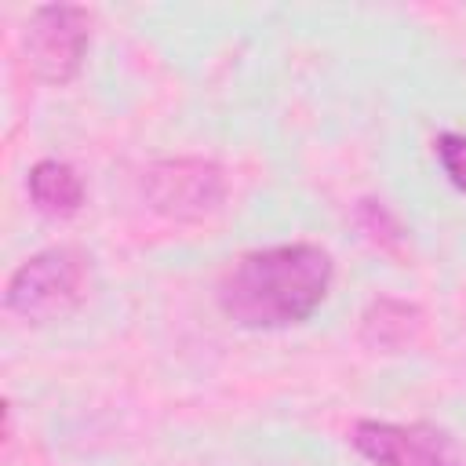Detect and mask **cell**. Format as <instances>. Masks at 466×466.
<instances>
[{
	"label": "cell",
	"instance_id": "6da1fadb",
	"mask_svg": "<svg viewBox=\"0 0 466 466\" xmlns=\"http://www.w3.org/2000/svg\"><path fill=\"white\" fill-rule=\"evenodd\" d=\"M335 258L309 240L269 244L244 251L215 284L226 320L248 331H280L306 324L328 299Z\"/></svg>",
	"mask_w": 466,
	"mask_h": 466
},
{
	"label": "cell",
	"instance_id": "7a4b0ae2",
	"mask_svg": "<svg viewBox=\"0 0 466 466\" xmlns=\"http://www.w3.org/2000/svg\"><path fill=\"white\" fill-rule=\"evenodd\" d=\"M91 288V258L73 244H55L29 255L4 288L7 313L29 324H51L84 306Z\"/></svg>",
	"mask_w": 466,
	"mask_h": 466
},
{
	"label": "cell",
	"instance_id": "3957f363",
	"mask_svg": "<svg viewBox=\"0 0 466 466\" xmlns=\"http://www.w3.org/2000/svg\"><path fill=\"white\" fill-rule=\"evenodd\" d=\"M226 193V171L204 157H164L142 171V197L149 211L171 222H208L222 211Z\"/></svg>",
	"mask_w": 466,
	"mask_h": 466
},
{
	"label": "cell",
	"instance_id": "277c9868",
	"mask_svg": "<svg viewBox=\"0 0 466 466\" xmlns=\"http://www.w3.org/2000/svg\"><path fill=\"white\" fill-rule=\"evenodd\" d=\"M91 44V11L76 4L36 7L22 29V55L33 80L66 87L87 55Z\"/></svg>",
	"mask_w": 466,
	"mask_h": 466
},
{
	"label": "cell",
	"instance_id": "5b68a950",
	"mask_svg": "<svg viewBox=\"0 0 466 466\" xmlns=\"http://www.w3.org/2000/svg\"><path fill=\"white\" fill-rule=\"evenodd\" d=\"M350 444L375 466H466L448 430L433 422H353Z\"/></svg>",
	"mask_w": 466,
	"mask_h": 466
},
{
	"label": "cell",
	"instance_id": "8992f818",
	"mask_svg": "<svg viewBox=\"0 0 466 466\" xmlns=\"http://www.w3.org/2000/svg\"><path fill=\"white\" fill-rule=\"evenodd\" d=\"M25 189H29L33 208L40 215H51V218H69L87 200V186H84L80 171L66 160H55V157H44L29 167Z\"/></svg>",
	"mask_w": 466,
	"mask_h": 466
},
{
	"label": "cell",
	"instance_id": "52a82bcc",
	"mask_svg": "<svg viewBox=\"0 0 466 466\" xmlns=\"http://www.w3.org/2000/svg\"><path fill=\"white\" fill-rule=\"evenodd\" d=\"M422 313L400 299H375L360 317V339L371 350H404L415 342Z\"/></svg>",
	"mask_w": 466,
	"mask_h": 466
},
{
	"label": "cell",
	"instance_id": "ba28073f",
	"mask_svg": "<svg viewBox=\"0 0 466 466\" xmlns=\"http://www.w3.org/2000/svg\"><path fill=\"white\" fill-rule=\"evenodd\" d=\"M433 149H437V160H441L448 182L466 193V135L462 131H441L433 138Z\"/></svg>",
	"mask_w": 466,
	"mask_h": 466
},
{
	"label": "cell",
	"instance_id": "9c48e42d",
	"mask_svg": "<svg viewBox=\"0 0 466 466\" xmlns=\"http://www.w3.org/2000/svg\"><path fill=\"white\" fill-rule=\"evenodd\" d=\"M357 218H360V226L368 229V237H371V240H379V244H386V248L404 240L400 222H397V218L386 211V204H382V200H360Z\"/></svg>",
	"mask_w": 466,
	"mask_h": 466
}]
</instances>
